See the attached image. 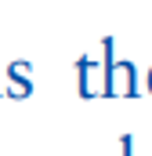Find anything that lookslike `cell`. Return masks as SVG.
<instances>
[{
	"label": "cell",
	"mask_w": 152,
	"mask_h": 156,
	"mask_svg": "<svg viewBox=\"0 0 152 156\" xmlns=\"http://www.w3.org/2000/svg\"><path fill=\"white\" fill-rule=\"evenodd\" d=\"M102 51H105V94L109 98H130L134 94V66L112 58V37L102 40Z\"/></svg>",
	"instance_id": "6da1fadb"
},
{
	"label": "cell",
	"mask_w": 152,
	"mask_h": 156,
	"mask_svg": "<svg viewBox=\"0 0 152 156\" xmlns=\"http://www.w3.org/2000/svg\"><path fill=\"white\" fill-rule=\"evenodd\" d=\"M76 73H80V98L105 94V66H98L91 55H80L76 58Z\"/></svg>",
	"instance_id": "7a4b0ae2"
},
{
	"label": "cell",
	"mask_w": 152,
	"mask_h": 156,
	"mask_svg": "<svg viewBox=\"0 0 152 156\" xmlns=\"http://www.w3.org/2000/svg\"><path fill=\"white\" fill-rule=\"evenodd\" d=\"M7 94L11 98H29L33 94V76H29V62H11L7 66Z\"/></svg>",
	"instance_id": "3957f363"
},
{
	"label": "cell",
	"mask_w": 152,
	"mask_h": 156,
	"mask_svg": "<svg viewBox=\"0 0 152 156\" xmlns=\"http://www.w3.org/2000/svg\"><path fill=\"white\" fill-rule=\"evenodd\" d=\"M119 145H123V156H130V145H134V142H130V134H123V138H119Z\"/></svg>",
	"instance_id": "277c9868"
},
{
	"label": "cell",
	"mask_w": 152,
	"mask_h": 156,
	"mask_svg": "<svg viewBox=\"0 0 152 156\" xmlns=\"http://www.w3.org/2000/svg\"><path fill=\"white\" fill-rule=\"evenodd\" d=\"M149 91H152V69H149Z\"/></svg>",
	"instance_id": "5b68a950"
}]
</instances>
